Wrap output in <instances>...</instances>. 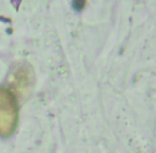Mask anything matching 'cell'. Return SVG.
<instances>
[{
  "instance_id": "6da1fadb",
  "label": "cell",
  "mask_w": 156,
  "mask_h": 153,
  "mask_svg": "<svg viewBox=\"0 0 156 153\" xmlns=\"http://www.w3.org/2000/svg\"><path fill=\"white\" fill-rule=\"evenodd\" d=\"M18 121L16 96L8 87H0V136L9 137L14 133Z\"/></svg>"
},
{
  "instance_id": "3957f363",
  "label": "cell",
  "mask_w": 156,
  "mask_h": 153,
  "mask_svg": "<svg viewBox=\"0 0 156 153\" xmlns=\"http://www.w3.org/2000/svg\"><path fill=\"white\" fill-rule=\"evenodd\" d=\"M87 5V0H74V8L77 11H80Z\"/></svg>"
},
{
  "instance_id": "7a4b0ae2",
  "label": "cell",
  "mask_w": 156,
  "mask_h": 153,
  "mask_svg": "<svg viewBox=\"0 0 156 153\" xmlns=\"http://www.w3.org/2000/svg\"><path fill=\"white\" fill-rule=\"evenodd\" d=\"M10 84L12 86V93L20 97L27 95L33 84V71L26 63L17 64L11 71Z\"/></svg>"
}]
</instances>
